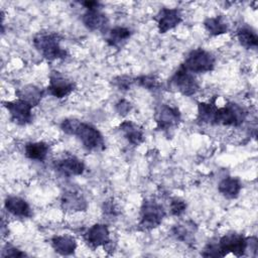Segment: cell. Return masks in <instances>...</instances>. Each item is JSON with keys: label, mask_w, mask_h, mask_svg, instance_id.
Here are the masks:
<instances>
[{"label": "cell", "mask_w": 258, "mask_h": 258, "mask_svg": "<svg viewBox=\"0 0 258 258\" xmlns=\"http://www.w3.org/2000/svg\"><path fill=\"white\" fill-rule=\"evenodd\" d=\"M61 37L56 32H38L33 37V45L46 59L53 60L64 58L67 51L60 46Z\"/></svg>", "instance_id": "6da1fadb"}, {"label": "cell", "mask_w": 258, "mask_h": 258, "mask_svg": "<svg viewBox=\"0 0 258 258\" xmlns=\"http://www.w3.org/2000/svg\"><path fill=\"white\" fill-rule=\"evenodd\" d=\"M165 216L163 207L154 200H144L140 210L139 228L143 231H149L158 227Z\"/></svg>", "instance_id": "7a4b0ae2"}, {"label": "cell", "mask_w": 258, "mask_h": 258, "mask_svg": "<svg viewBox=\"0 0 258 258\" xmlns=\"http://www.w3.org/2000/svg\"><path fill=\"white\" fill-rule=\"evenodd\" d=\"M215 62V56L210 51L196 48L186 55L182 64L191 74H202L213 71Z\"/></svg>", "instance_id": "3957f363"}, {"label": "cell", "mask_w": 258, "mask_h": 258, "mask_svg": "<svg viewBox=\"0 0 258 258\" xmlns=\"http://www.w3.org/2000/svg\"><path fill=\"white\" fill-rule=\"evenodd\" d=\"M246 111L238 104L229 102L224 107L217 108L213 124L223 126H240L246 119Z\"/></svg>", "instance_id": "277c9868"}, {"label": "cell", "mask_w": 258, "mask_h": 258, "mask_svg": "<svg viewBox=\"0 0 258 258\" xmlns=\"http://www.w3.org/2000/svg\"><path fill=\"white\" fill-rule=\"evenodd\" d=\"M168 85L171 89H174L176 92L184 96H192L200 89V85L196 77L194 74L189 73L183 67V64H180L175 73L171 76V78L168 80Z\"/></svg>", "instance_id": "5b68a950"}, {"label": "cell", "mask_w": 258, "mask_h": 258, "mask_svg": "<svg viewBox=\"0 0 258 258\" xmlns=\"http://www.w3.org/2000/svg\"><path fill=\"white\" fill-rule=\"evenodd\" d=\"M74 135L79 138L87 150L97 151L102 150L105 147L103 135L96 127L89 123L79 121Z\"/></svg>", "instance_id": "8992f818"}, {"label": "cell", "mask_w": 258, "mask_h": 258, "mask_svg": "<svg viewBox=\"0 0 258 258\" xmlns=\"http://www.w3.org/2000/svg\"><path fill=\"white\" fill-rule=\"evenodd\" d=\"M180 119V112L176 107L161 104L155 109L154 120L156 122L157 129L161 131L169 132L170 130H173L178 126Z\"/></svg>", "instance_id": "52a82bcc"}, {"label": "cell", "mask_w": 258, "mask_h": 258, "mask_svg": "<svg viewBox=\"0 0 258 258\" xmlns=\"http://www.w3.org/2000/svg\"><path fill=\"white\" fill-rule=\"evenodd\" d=\"M3 106L7 109L10 119L17 125H27L32 122V106L21 99H16L14 101L3 102Z\"/></svg>", "instance_id": "ba28073f"}, {"label": "cell", "mask_w": 258, "mask_h": 258, "mask_svg": "<svg viewBox=\"0 0 258 258\" xmlns=\"http://www.w3.org/2000/svg\"><path fill=\"white\" fill-rule=\"evenodd\" d=\"M218 247L221 251L222 257L229 253L234 254L237 257L244 256L247 250V238L242 234L229 233L220 238Z\"/></svg>", "instance_id": "9c48e42d"}, {"label": "cell", "mask_w": 258, "mask_h": 258, "mask_svg": "<svg viewBox=\"0 0 258 258\" xmlns=\"http://www.w3.org/2000/svg\"><path fill=\"white\" fill-rule=\"evenodd\" d=\"M76 88V84L63 77L58 72H51L49 76V84L47 93L57 99H62L69 96Z\"/></svg>", "instance_id": "30bf717a"}, {"label": "cell", "mask_w": 258, "mask_h": 258, "mask_svg": "<svg viewBox=\"0 0 258 258\" xmlns=\"http://www.w3.org/2000/svg\"><path fill=\"white\" fill-rule=\"evenodd\" d=\"M84 239L86 243L93 249L100 246L105 247L111 242L109 229L104 224H95L90 227L84 234Z\"/></svg>", "instance_id": "8fae6325"}, {"label": "cell", "mask_w": 258, "mask_h": 258, "mask_svg": "<svg viewBox=\"0 0 258 258\" xmlns=\"http://www.w3.org/2000/svg\"><path fill=\"white\" fill-rule=\"evenodd\" d=\"M53 167L56 171L66 176L81 175L85 171V164L83 160L72 155L55 160Z\"/></svg>", "instance_id": "7c38bea8"}, {"label": "cell", "mask_w": 258, "mask_h": 258, "mask_svg": "<svg viewBox=\"0 0 258 258\" xmlns=\"http://www.w3.org/2000/svg\"><path fill=\"white\" fill-rule=\"evenodd\" d=\"M159 33H165L181 22L180 11L176 8H161L156 16Z\"/></svg>", "instance_id": "4fadbf2b"}, {"label": "cell", "mask_w": 258, "mask_h": 258, "mask_svg": "<svg viewBox=\"0 0 258 258\" xmlns=\"http://www.w3.org/2000/svg\"><path fill=\"white\" fill-rule=\"evenodd\" d=\"M84 25L90 30H104L108 26L107 16L100 10V8L87 9L82 16Z\"/></svg>", "instance_id": "5bb4252c"}, {"label": "cell", "mask_w": 258, "mask_h": 258, "mask_svg": "<svg viewBox=\"0 0 258 258\" xmlns=\"http://www.w3.org/2000/svg\"><path fill=\"white\" fill-rule=\"evenodd\" d=\"M4 207L8 213L19 218H30L32 215L31 209L27 202L19 197H7L4 202Z\"/></svg>", "instance_id": "9a60e30c"}, {"label": "cell", "mask_w": 258, "mask_h": 258, "mask_svg": "<svg viewBox=\"0 0 258 258\" xmlns=\"http://www.w3.org/2000/svg\"><path fill=\"white\" fill-rule=\"evenodd\" d=\"M120 131L122 132L123 136L128 140L129 143H131L132 145L138 146L139 144H141L144 140V132L143 129L135 124L132 121L126 120L123 121L120 126H119Z\"/></svg>", "instance_id": "2e32d148"}, {"label": "cell", "mask_w": 258, "mask_h": 258, "mask_svg": "<svg viewBox=\"0 0 258 258\" xmlns=\"http://www.w3.org/2000/svg\"><path fill=\"white\" fill-rule=\"evenodd\" d=\"M61 208L67 212H80L85 211L88 207L86 200L82 195L75 191H66L60 200Z\"/></svg>", "instance_id": "e0dca14e"}, {"label": "cell", "mask_w": 258, "mask_h": 258, "mask_svg": "<svg viewBox=\"0 0 258 258\" xmlns=\"http://www.w3.org/2000/svg\"><path fill=\"white\" fill-rule=\"evenodd\" d=\"M50 243L56 253L64 256L74 254L77 249L76 239L70 235L54 236L51 238Z\"/></svg>", "instance_id": "ac0fdd59"}, {"label": "cell", "mask_w": 258, "mask_h": 258, "mask_svg": "<svg viewBox=\"0 0 258 258\" xmlns=\"http://www.w3.org/2000/svg\"><path fill=\"white\" fill-rule=\"evenodd\" d=\"M15 95L18 99L24 100L25 102L29 103L32 107H34L37 106L41 101L44 95V91L34 85H25L16 90Z\"/></svg>", "instance_id": "d6986e66"}, {"label": "cell", "mask_w": 258, "mask_h": 258, "mask_svg": "<svg viewBox=\"0 0 258 258\" xmlns=\"http://www.w3.org/2000/svg\"><path fill=\"white\" fill-rule=\"evenodd\" d=\"M242 188V183L239 178L228 176L223 178L219 185L218 190L227 199H235L239 196Z\"/></svg>", "instance_id": "ffe728a7"}, {"label": "cell", "mask_w": 258, "mask_h": 258, "mask_svg": "<svg viewBox=\"0 0 258 258\" xmlns=\"http://www.w3.org/2000/svg\"><path fill=\"white\" fill-rule=\"evenodd\" d=\"M49 151V146L43 141L39 142H29L26 143L24 147L25 156L31 160L43 161L47 157Z\"/></svg>", "instance_id": "44dd1931"}, {"label": "cell", "mask_w": 258, "mask_h": 258, "mask_svg": "<svg viewBox=\"0 0 258 258\" xmlns=\"http://www.w3.org/2000/svg\"><path fill=\"white\" fill-rule=\"evenodd\" d=\"M216 97L210 102H199L198 103V117L197 120L200 123H212L217 110Z\"/></svg>", "instance_id": "7402d4cb"}, {"label": "cell", "mask_w": 258, "mask_h": 258, "mask_svg": "<svg viewBox=\"0 0 258 258\" xmlns=\"http://www.w3.org/2000/svg\"><path fill=\"white\" fill-rule=\"evenodd\" d=\"M204 26L206 30L213 36L221 35L228 32V24L223 16L209 17L205 19Z\"/></svg>", "instance_id": "603a6c76"}, {"label": "cell", "mask_w": 258, "mask_h": 258, "mask_svg": "<svg viewBox=\"0 0 258 258\" xmlns=\"http://www.w3.org/2000/svg\"><path fill=\"white\" fill-rule=\"evenodd\" d=\"M130 35H131L130 29H128L126 27L117 26V27L112 28L109 31V34L107 37V42L111 46L118 47V46L122 45L124 42H126L127 39L130 37Z\"/></svg>", "instance_id": "cb8c5ba5"}, {"label": "cell", "mask_w": 258, "mask_h": 258, "mask_svg": "<svg viewBox=\"0 0 258 258\" xmlns=\"http://www.w3.org/2000/svg\"><path fill=\"white\" fill-rule=\"evenodd\" d=\"M237 38L242 46L245 48H256L258 44V37L256 32L249 27H241L237 30Z\"/></svg>", "instance_id": "d4e9b609"}, {"label": "cell", "mask_w": 258, "mask_h": 258, "mask_svg": "<svg viewBox=\"0 0 258 258\" xmlns=\"http://www.w3.org/2000/svg\"><path fill=\"white\" fill-rule=\"evenodd\" d=\"M135 82L142 88L150 91L157 90L160 86L159 81L155 76H141L135 80Z\"/></svg>", "instance_id": "484cf974"}, {"label": "cell", "mask_w": 258, "mask_h": 258, "mask_svg": "<svg viewBox=\"0 0 258 258\" xmlns=\"http://www.w3.org/2000/svg\"><path fill=\"white\" fill-rule=\"evenodd\" d=\"M192 232H194L192 229L189 228V226L187 224L176 225L172 229V233L176 237V239L181 240V241H185V242L188 241L191 238Z\"/></svg>", "instance_id": "4316f807"}, {"label": "cell", "mask_w": 258, "mask_h": 258, "mask_svg": "<svg viewBox=\"0 0 258 258\" xmlns=\"http://www.w3.org/2000/svg\"><path fill=\"white\" fill-rule=\"evenodd\" d=\"M169 208H170V212L173 216H180L185 212L186 204L183 200L178 199V198H174V199L171 200Z\"/></svg>", "instance_id": "83f0119b"}, {"label": "cell", "mask_w": 258, "mask_h": 258, "mask_svg": "<svg viewBox=\"0 0 258 258\" xmlns=\"http://www.w3.org/2000/svg\"><path fill=\"white\" fill-rule=\"evenodd\" d=\"M2 257H24L27 256L24 252H22L21 250L11 246V245H7L1 253Z\"/></svg>", "instance_id": "f1b7e54d"}, {"label": "cell", "mask_w": 258, "mask_h": 258, "mask_svg": "<svg viewBox=\"0 0 258 258\" xmlns=\"http://www.w3.org/2000/svg\"><path fill=\"white\" fill-rule=\"evenodd\" d=\"M202 255L205 257H222L221 251L218 247V243L208 244Z\"/></svg>", "instance_id": "f546056e"}, {"label": "cell", "mask_w": 258, "mask_h": 258, "mask_svg": "<svg viewBox=\"0 0 258 258\" xmlns=\"http://www.w3.org/2000/svg\"><path fill=\"white\" fill-rule=\"evenodd\" d=\"M135 81H133L131 78L122 76V77H117L115 79V85L120 89V90H128L131 85L134 83Z\"/></svg>", "instance_id": "4dcf8cb0"}, {"label": "cell", "mask_w": 258, "mask_h": 258, "mask_svg": "<svg viewBox=\"0 0 258 258\" xmlns=\"http://www.w3.org/2000/svg\"><path fill=\"white\" fill-rule=\"evenodd\" d=\"M116 108L120 115H126L131 110V104L125 100H121L117 103Z\"/></svg>", "instance_id": "1f68e13d"}]
</instances>
